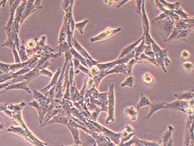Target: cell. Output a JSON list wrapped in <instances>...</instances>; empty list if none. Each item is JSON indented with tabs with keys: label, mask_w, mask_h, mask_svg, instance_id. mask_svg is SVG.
Instances as JSON below:
<instances>
[{
	"label": "cell",
	"mask_w": 194,
	"mask_h": 146,
	"mask_svg": "<svg viewBox=\"0 0 194 146\" xmlns=\"http://www.w3.org/2000/svg\"><path fill=\"white\" fill-rule=\"evenodd\" d=\"M79 138L83 146H97V143L94 138L81 129L79 130Z\"/></svg>",
	"instance_id": "8"
},
{
	"label": "cell",
	"mask_w": 194,
	"mask_h": 146,
	"mask_svg": "<svg viewBox=\"0 0 194 146\" xmlns=\"http://www.w3.org/2000/svg\"><path fill=\"white\" fill-rule=\"evenodd\" d=\"M151 102L148 98L143 94L141 95V98L139 101L138 102L137 106V109H139L142 107H145L146 106L151 105Z\"/></svg>",
	"instance_id": "16"
},
{
	"label": "cell",
	"mask_w": 194,
	"mask_h": 146,
	"mask_svg": "<svg viewBox=\"0 0 194 146\" xmlns=\"http://www.w3.org/2000/svg\"><path fill=\"white\" fill-rule=\"evenodd\" d=\"M175 20L172 17L168 16L166 19L163 20V36L165 38V40L168 39L170 36L171 33L173 32L175 26H174Z\"/></svg>",
	"instance_id": "6"
},
{
	"label": "cell",
	"mask_w": 194,
	"mask_h": 146,
	"mask_svg": "<svg viewBox=\"0 0 194 146\" xmlns=\"http://www.w3.org/2000/svg\"><path fill=\"white\" fill-rule=\"evenodd\" d=\"M135 79L133 76H129L127 79H126V80L123 82L121 84V86L124 87L128 86L130 88H133L135 83Z\"/></svg>",
	"instance_id": "19"
},
{
	"label": "cell",
	"mask_w": 194,
	"mask_h": 146,
	"mask_svg": "<svg viewBox=\"0 0 194 146\" xmlns=\"http://www.w3.org/2000/svg\"><path fill=\"white\" fill-rule=\"evenodd\" d=\"M189 57H190V54L187 51L184 50L181 52V57L182 59H188L189 58Z\"/></svg>",
	"instance_id": "24"
},
{
	"label": "cell",
	"mask_w": 194,
	"mask_h": 146,
	"mask_svg": "<svg viewBox=\"0 0 194 146\" xmlns=\"http://www.w3.org/2000/svg\"><path fill=\"white\" fill-rule=\"evenodd\" d=\"M29 105L32 107H34L35 109H36L38 113L39 114V122H40V125L42 124L44 120V116L43 115V113H42V108L40 105V103H38V101H32L29 103Z\"/></svg>",
	"instance_id": "12"
},
{
	"label": "cell",
	"mask_w": 194,
	"mask_h": 146,
	"mask_svg": "<svg viewBox=\"0 0 194 146\" xmlns=\"http://www.w3.org/2000/svg\"><path fill=\"white\" fill-rule=\"evenodd\" d=\"M7 109V104H0V112Z\"/></svg>",
	"instance_id": "26"
},
{
	"label": "cell",
	"mask_w": 194,
	"mask_h": 146,
	"mask_svg": "<svg viewBox=\"0 0 194 146\" xmlns=\"http://www.w3.org/2000/svg\"><path fill=\"white\" fill-rule=\"evenodd\" d=\"M25 105V103L22 102L19 104L8 105L7 106V108L13 112V116L12 119L15 121L16 122H17L19 125L20 127L23 128L26 131H30L26 126L25 124L23 121V119L22 117V110Z\"/></svg>",
	"instance_id": "2"
},
{
	"label": "cell",
	"mask_w": 194,
	"mask_h": 146,
	"mask_svg": "<svg viewBox=\"0 0 194 146\" xmlns=\"http://www.w3.org/2000/svg\"><path fill=\"white\" fill-rule=\"evenodd\" d=\"M118 1H107V2H108L107 4L109 5V6L111 7V5H112V4H114V3H115V2H118Z\"/></svg>",
	"instance_id": "28"
},
{
	"label": "cell",
	"mask_w": 194,
	"mask_h": 146,
	"mask_svg": "<svg viewBox=\"0 0 194 146\" xmlns=\"http://www.w3.org/2000/svg\"><path fill=\"white\" fill-rule=\"evenodd\" d=\"M175 96L177 98L178 100L190 99V98L193 99L194 98V90H192L189 91L185 92V93L176 94Z\"/></svg>",
	"instance_id": "15"
},
{
	"label": "cell",
	"mask_w": 194,
	"mask_h": 146,
	"mask_svg": "<svg viewBox=\"0 0 194 146\" xmlns=\"http://www.w3.org/2000/svg\"><path fill=\"white\" fill-rule=\"evenodd\" d=\"M182 67H183L184 70V71L187 73H190L193 70L194 65L193 64H192L190 62H184L183 64Z\"/></svg>",
	"instance_id": "22"
},
{
	"label": "cell",
	"mask_w": 194,
	"mask_h": 146,
	"mask_svg": "<svg viewBox=\"0 0 194 146\" xmlns=\"http://www.w3.org/2000/svg\"><path fill=\"white\" fill-rule=\"evenodd\" d=\"M138 61H145V62H148L150 64H152L154 65L159 67L157 62H156V60L155 58L149 57L148 56H146L144 53H142V54L140 55L139 58H138Z\"/></svg>",
	"instance_id": "17"
},
{
	"label": "cell",
	"mask_w": 194,
	"mask_h": 146,
	"mask_svg": "<svg viewBox=\"0 0 194 146\" xmlns=\"http://www.w3.org/2000/svg\"><path fill=\"white\" fill-rule=\"evenodd\" d=\"M69 117L67 116H62L61 114H58L57 116L52 117L49 121L47 122V125L51 124H60L63 125H65L66 127L69 126Z\"/></svg>",
	"instance_id": "9"
},
{
	"label": "cell",
	"mask_w": 194,
	"mask_h": 146,
	"mask_svg": "<svg viewBox=\"0 0 194 146\" xmlns=\"http://www.w3.org/2000/svg\"><path fill=\"white\" fill-rule=\"evenodd\" d=\"M4 113L9 118H12V116H13V112L12 110H8L5 109L3 110Z\"/></svg>",
	"instance_id": "25"
},
{
	"label": "cell",
	"mask_w": 194,
	"mask_h": 146,
	"mask_svg": "<svg viewBox=\"0 0 194 146\" xmlns=\"http://www.w3.org/2000/svg\"><path fill=\"white\" fill-rule=\"evenodd\" d=\"M108 103L109 107H108V116L107 118L106 123L108 124L110 121H114L115 120V93L114 85L113 83L109 85V91L108 92Z\"/></svg>",
	"instance_id": "5"
},
{
	"label": "cell",
	"mask_w": 194,
	"mask_h": 146,
	"mask_svg": "<svg viewBox=\"0 0 194 146\" xmlns=\"http://www.w3.org/2000/svg\"><path fill=\"white\" fill-rule=\"evenodd\" d=\"M193 29H194V28L193 29H189L181 30V32L178 35V36L176 37V38L175 39V40L181 39L183 41H187L185 39L187 38L189 33H191L193 30Z\"/></svg>",
	"instance_id": "20"
},
{
	"label": "cell",
	"mask_w": 194,
	"mask_h": 146,
	"mask_svg": "<svg viewBox=\"0 0 194 146\" xmlns=\"http://www.w3.org/2000/svg\"><path fill=\"white\" fill-rule=\"evenodd\" d=\"M135 53L133 50L131 53H130L125 57L121 58L120 60H117L115 61L109 62L107 64H98L97 66L98 67L100 71H108L117 65H121V64L127 63L132 58H135Z\"/></svg>",
	"instance_id": "3"
},
{
	"label": "cell",
	"mask_w": 194,
	"mask_h": 146,
	"mask_svg": "<svg viewBox=\"0 0 194 146\" xmlns=\"http://www.w3.org/2000/svg\"><path fill=\"white\" fill-rule=\"evenodd\" d=\"M144 38V36L143 35V37H142V38H141L140 39H138V41H136V42L132 43L130 45L125 47L121 52V54L118 57V60H120L121 58H123L125 56L129 54L130 53H131V52L133 51L134 49L136 48L137 45H138L140 42H141V41H142V39H143Z\"/></svg>",
	"instance_id": "10"
},
{
	"label": "cell",
	"mask_w": 194,
	"mask_h": 146,
	"mask_svg": "<svg viewBox=\"0 0 194 146\" xmlns=\"http://www.w3.org/2000/svg\"><path fill=\"white\" fill-rule=\"evenodd\" d=\"M142 2L143 1H136V11H137V13L139 14L142 17V5L141 4H142Z\"/></svg>",
	"instance_id": "23"
},
{
	"label": "cell",
	"mask_w": 194,
	"mask_h": 146,
	"mask_svg": "<svg viewBox=\"0 0 194 146\" xmlns=\"http://www.w3.org/2000/svg\"><path fill=\"white\" fill-rule=\"evenodd\" d=\"M114 73H122V74L128 75V70H127V66L125 64H122L121 65H117L115 67L112 69L111 70L108 71L100 72V73L96 76L95 77L94 79L95 81V85L97 87H98L100 81L102 80L103 78L106 76L107 75L110 74H114Z\"/></svg>",
	"instance_id": "4"
},
{
	"label": "cell",
	"mask_w": 194,
	"mask_h": 146,
	"mask_svg": "<svg viewBox=\"0 0 194 146\" xmlns=\"http://www.w3.org/2000/svg\"><path fill=\"white\" fill-rule=\"evenodd\" d=\"M61 146H80L79 145H77V144H74L73 145H71V146H65V145H61Z\"/></svg>",
	"instance_id": "30"
},
{
	"label": "cell",
	"mask_w": 194,
	"mask_h": 146,
	"mask_svg": "<svg viewBox=\"0 0 194 146\" xmlns=\"http://www.w3.org/2000/svg\"><path fill=\"white\" fill-rule=\"evenodd\" d=\"M160 3L162 4L163 6L165 9L170 11H175L177 10L178 8H180L181 3L179 2H177L176 3L174 4H170V3H167L165 1L161 0L159 1Z\"/></svg>",
	"instance_id": "13"
},
{
	"label": "cell",
	"mask_w": 194,
	"mask_h": 146,
	"mask_svg": "<svg viewBox=\"0 0 194 146\" xmlns=\"http://www.w3.org/2000/svg\"><path fill=\"white\" fill-rule=\"evenodd\" d=\"M121 30V28H118L117 29H112V28H107L105 29L104 31L100 33L98 36L95 37L94 38L91 39V42H94L96 41H102L104 39L110 38L111 37L114 36L115 34L119 32Z\"/></svg>",
	"instance_id": "7"
},
{
	"label": "cell",
	"mask_w": 194,
	"mask_h": 146,
	"mask_svg": "<svg viewBox=\"0 0 194 146\" xmlns=\"http://www.w3.org/2000/svg\"><path fill=\"white\" fill-rule=\"evenodd\" d=\"M129 1H119L120 2H119V4L117 6V8H120V7H122V5H123L124 4L127 3Z\"/></svg>",
	"instance_id": "27"
},
{
	"label": "cell",
	"mask_w": 194,
	"mask_h": 146,
	"mask_svg": "<svg viewBox=\"0 0 194 146\" xmlns=\"http://www.w3.org/2000/svg\"><path fill=\"white\" fill-rule=\"evenodd\" d=\"M143 80L145 84L147 85H154L155 82V79L151 74L148 73H146L143 77Z\"/></svg>",
	"instance_id": "18"
},
{
	"label": "cell",
	"mask_w": 194,
	"mask_h": 146,
	"mask_svg": "<svg viewBox=\"0 0 194 146\" xmlns=\"http://www.w3.org/2000/svg\"><path fill=\"white\" fill-rule=\"evenodd\" d=\"M147 46L148 45H145V36H144L143 39H142V41H141V44L139 46H138V47L135 48L133 50V51L135 53V60L137 62L138 61V58H139L140 55L142 54V53H144L145 49L147 48Z\"/></svg>",
	"instance_id": "11"
},
{
	"label": "cell",
	"mask_w": 194,
	"mask_h": 146,
	"mask_svg": "<svg viewBox=\"0 0 194 146\" xmlns=\"http://www.w3.org/2000/svg\"><path fill=\"white\" fill-rule=\"evenodd\" d=\"M137 62V61H136V60H135V58H132V59L130 60L128 62H127V64H126V65L127 66V70H128V75L129 76L132 75L133 68V67L135 66Z\"/></svg>",
	"instance_id": "21"
},
{
	"label": "cell",
	"mask_w": 194,
	"mask_h": 146,
	"mask_svg": "<svg viewBox=\"0 0 194 146\" xmlns=\"http://www.w3.org/2000/svg\"><path fill=\"white\" fill-rule=\"evenodd\" d=\"M7 131L22 136L33 146H47L48 145V144L43 142L38 139L30 131H26L20 126H10L7 129Z\"/></svg>",
	"instance_id": "1"
},
{
	"label": "cell",
	"mask_w": 194,
	"mask_h": 146,
	"mask_svg": "<svg viewBox=\"0 0 194 146\" xmlns=\"http://www.w3.org/2000/svg\"><path fill=\"white\" fill-rule=\"evenodd\" d=\"M67 128L70 130V132H71L73 138L74 139V141L75 143V144L80 145L82 144V142L80 141L79 138V130L78 128H76L75 127H72L69 125L67 126Z\"/></svg>",
	"instance_id": "14"
},
{
	"label": "cell",
	"mask_w": 194,
	"mask_h": 146,
	"mask_svg": "<svg viewBox=\"0 0 194 146\" xmlns=\"http://www.w3.org/2000/svg\"><path fill=\"white\" fill-rule=\"evenodd\" d=\"M4 127V125L3 122H1L0 123V130H3Z\"/></svg>",
	"instance_id": "29"
}]
</instances>
